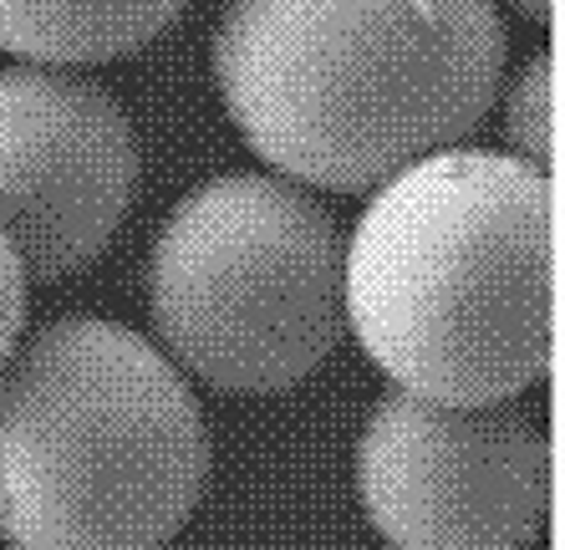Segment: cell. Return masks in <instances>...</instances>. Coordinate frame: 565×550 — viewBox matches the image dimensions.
I'll return each mask as SVG.
<instances>
[{"instance_id":"cell-1","label":"cell","mask_w":565,"mask_h":550,"mask_svg":"<svg viewBox=\"0 0 565 550\" xmlns=\"http://www.w3.org/2000/svg\"><path fill=\"white\" fill-rule=\"evenodd\" d=\"M210 66L280 179L367 194L494 113L504 15L500 0H224Z\"/></svg>"},{"instance_id":"cell-2","label":"cell","mask_w":565,"mask_h":550,"mask_svg":"<svg viewBox=\"0 0 565 550\" xmlns=\"http://www.w3.org/2000/svg\"><path fill=\"white\" fill-rule=\"evenodd\" d=\"M342 316L403 393L520 398L555 352L551 179L463 144L382 179L342 255Z\"/></svg>"},{"instance_id":"cell-3","label":"cell","mask_w":565,"mask_h":550,"mask_svg":"<svg viewBox=\"0 0 565 550\" xmlns=\"http://www.w3.org/2000/svg\"><path fill=\"white\" fill-rule=\"evenodd\" d=\"M210 479L184 372L132 327L62 316L0 367V540L11 550H158Z\"/></svg>"},{"instance_id":"cell-4","label":"cell","mask_w":565,"mask_h":550,"mask_svg":"<svg viewBox=\"0 0 565 550\" xmlns=\"http://www.w3.org/2000/svg\"><path fill=\"white\" fill-rule=\"evenodd\" d=\"M163 357L220 393H286L342 331V240L306 183L220 173L169 210L148 255Z\"/></svg>"},{"instance_id":"cell-5","label":"cell","mask_w":565,"mask_h":550,"mask_svg":"<svg viewBox=\"0 0 565 550\" xmlns=\"http://www.w3.org/2000/svg\"><path fill=\"white\" fill-rule=\"evenodd\" d=\"M356 495L393 550H525L551 505V448L520 408L397 388L367 413Z\"/></svg>"},{"instance_id":"cell-6","label":"cell","mask_w":565,"mask_h":550,"mask_svg":"<svg viewBox=\"0 0 565 550\" xmlns=\"http://www.w3.org/2000/svg\"><path fill=\"white\" fill-rule=\"evenodd\" d=\"M138 189L122 103L72 66H0V235L36 281L93 265Z\"/></svg>"},{"instance_id":"cell-7","label":"cell","mask_w":565,"mask_h":550,"mask_svg":"<svg viewBox=\"0 0 565 550\" xmlns=\"http://www.w3.org/2000/svg\"><path fill=\"white\" fill-rule=\"evenodd\" d=\"M189 0H0V52L46 66L113 62L179 21Z\"/></svg>"},{"instance_id":"cell-8","label":"cell","mask_w":565,"mask_h":550,"mask_svg":"<svg viewBox=\"0 0 565 550\" xmlns=\"http://www.w3.org/2000/svg\"><path fill=\"white\" fill-rule=\"evenodd\" d=\"M504 138H510V158L530 163L535 173L551 179L555 169V52H535L525 72L510 82L504 97Z\"/></svg>"},{"instance_id":"cell-9","label":"cell","mask_w":565,"mask_h":550,"mask_svg":"<svg viewBox=\"0 0 565 550\" xmlns=\"http://www.w3.org/2000/svg\"><path fill=\"white\" fill-rule=\"evenodd\" d=\"M26 265L15 261L11 240L0 235V367L11 362V352L21 347V331H26Z\"/></svg>"},{"instance_id":"cell-10","label":"cell","mask_w":565,"mask_h":550,"mask_svg":"<svg viewBox=\"0 0 565 550\" xmlns=\"http://www.w3.org/2000/svg\"><path fill=\"white\" fill-rule=\"evenodd\" d=\"M520 15H530V21H551L555 15V0H510Z\"/></svg>"}]
</instances>
